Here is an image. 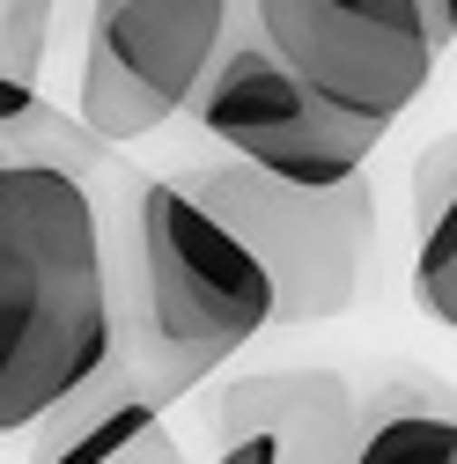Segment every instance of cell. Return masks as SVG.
<instances>
[{
  "mask_svg": "<svg viewBox=\"0 0 457 464\" xmlns=\"http://www.w3.org/2000/svg\"><path fill=\"white\" fill-rule=\"evenodd\" d=\"M44 30H52V0H0V74H15V82L37 89Z\"/></svg>",
  "mask_w": 457,
  "mask_h": 464,
  "instance_id": "8fae6325",
  "label": "cell"
},
{
  "mask_svg": "<svg viewBox=\"0 0 457 464\" xmlns=\"http://www.w3.org/2000/svg\"><path fill=\"white\" fill-rule=\"evenodd\" d=\"M111 310H119V369L148 391L155 413L185 405L258 332H273L266 273L162 169H133L119 192Z\"/></svg>",
  "mask_w": 457,
  "mask_h": 464,
  "instance_id": "7a4b0ae2",
  "label": "cell"
},
{
  "mask_svg": "<svg viewBox=\"0 0 457 464\" xmlns=\"http://www.w3.org/2000/svg\"><path fill=\"white\" fill-rule=\"evenodd\" d=\"M162 413L148 405L141 383H126V369H111L96 376L89 391H74L60 413H44L30 435H23V464H103V457H119L133 435H148Z\"/></svg>",
  "mask_w": 457,
  "mask_h": 464,
  "instance_id": "ba28073f",
  "label": "cell"
},
{
  "mask_svg": "<svg viewBox=\"0 0 457 464\" xmlns=\"http://www.w3.org/2000/svg\"><path fill=\"white\" fill-rule=\"evenodd\" d=\"M103 464H192V457H185V442H178V435H170V428L155 420L148 435H133L119 457H103Z\"/></svg>",
  "mask_w": 457,
  "mask_h": 464,
  "instance_id": "4fadbf2b",
  "label": "cell"
},
{
  "mask_svg": "<svg viewBox=\"0 0 457 464\" xmlns=\"http://www.w3.org/2000/svg\"><path fill=\"white\" fill-rule=\"evenodd\" d=\"M347 464H457V420L442 398H406L362 413V442Z\"/></svg>",
  "mask_w": 457,
  "mask_h": 464,
  "instance_id": "9c48e42d",
  "label": "cell"
},
{
  "mask_svg": "<svg viewBox=\"0 0 457 464\" xmlns=\"http://www.w3.org/2000/svg\"><path fill=\"white\" fill-rule=\"evenodd\" d=\"M228 244H237L273 295V324H332L362 310L376 287V178L288 185L237 155H207L162 169Z\"/></svg>",
  "mask_w": 457,
  "mask_h": 464,
  "instance_id": "3957f363",
  "label": "cell"
},
{
  "mask_svg": "<svg viewBox=\"0 0 457 464\" xmlns=\"http://www.w3.org/2000/svg\"><path fill=\"white\" fill-rule=\"evenodd\" d=\"M244 23L325 103L391 126L435 82L457 0H244Z\"/></svg>",
  "mask_w": 457,
  "mask_h": 464,
  "instance_id": "277c9868",
  "label": "cell"
},
{
  "mask_svg": "<svg viewBox=\"0 0 457 464\" xmlns=\"http://www.w3.org/2000/svg\"><path fill=\"white\" fill-rule=\"evenodd\" d=\"M126 148L89 140L60 103L0 126V450L119 369L111 221L133 178Z\"/></svg>",
  "mask_w": 457,
  "mask_h": 464,
  "instance_id": "6da1fadb",
  "label": "cell"
},
{
  "mask_svg": "<svg viewBox=\"0 0 457 464\" xmlns=\"http://www.w3.org/2000/svg\"><path fill=\"white\" fill-rule=\"evenodd\" d=\"M185 119L221 140V155H237L266 178H288V185H339V178H362L376 162L384 133L376 119H355V111L325 103L310 82H296L273 52L251 37L244 23V0H237V23H228L214 67L199 74V89L185 96Z\"/></svg>",
  "mask_w": 457,
  "mask_h": 464,
  "instance_id": "5b68a950",
  "label": "cell"
},
{
  "mask_svg": "<svg viewBox=\"0 0 457 464\" xmlns=\"http://www.w3.org/2000/svg\"><path fill=\"white\" fill-rule=\"evenodd\" d=\"M30 103H37V89H30V82H15V74H0V126H15V119H23Z\"/></svg>",
  "mask_w": 457,
  "mask_h": 464,
  "instance_id": "5bb4252c",
  "label": "cell"
},
{
  "mask_svg": "<svg viewBox=\"0 0 457 464\" xmlns=\"http://www.w3.org/2000/svg\"><path fill=\"white\" fill-rule=\"evenodd\" d=\"M450 207H457V140H450V133H435V140H428V155L413 162V228L450 221Z\"/></svg>",
  "mask_w": 457,
  "mask_h": 464,
  "instance_id": "7c38bea8",
  "label": "cell"
},
{
  "mask_svg": "<svg viewBox=\"0 0 457 464\" xmlns=\"http://www.w3.org/2000/svg\"><path fill=\"white\" fill-rule=\"evenodd\" d=\"M228 23L237 0H96L67 119L89 140L133 155L170 119H185V96L214 67Z\"/></svg>",
  "mask_w": 457,
  "mask_h": 464,
  "instance_id": "8992f818",
  "label": "cell"
},
{
  "mask_svg": "<svg viewBox=\"0 0 457 464\" xmlns=\"http://www.w3.org/2000/svg\"><path fill=\"white\" fill-rule=\"evenodd\" d=\"M207 413L221 442H273V464H347L369 405L339 369H258L228 376Z\"/></svg>",
  "mask_w": 457,
  "mask_h": 464,
  "instance_id": "52a82bcc",
  "label": "cell"
},
{
  "mask_svg": "<svg viewBox=\"0 0 457 464\" xmlns=\"http://www.w3.org/2000/svg\"><path fill=\"white\" fill-rule=\"evenodd\" d=\"M413 303L435 324H457V228L428 221L421 228V251H413Z\"/></svg>",
  "mask_w": 457,
  "mask_h": 464,
  "instance_id": "30bf717a",
  "label": "cell"
}]
</instances>
